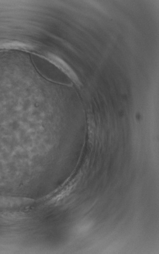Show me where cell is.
Returning <instances> with one entry per match:
<instances>
[{
    "label": "cell",
    "mask_w": 159,
    "mask_h": 254,
    "mask_svg": "<svg viewBox=\"0 0 159 254\" xmlns=\"http://www.w3.org/2000/svg\"><path fill=\"white\" fill-rule=\"evenodd\" d=\"M40 57L45 59L58 69L67 76L77 86L81 84L76 73L68 64L57 56L51 53H45L40 55Z\"/></svg>",
    "instance_id": "cell-1"
}]
</instances>
